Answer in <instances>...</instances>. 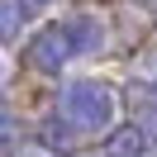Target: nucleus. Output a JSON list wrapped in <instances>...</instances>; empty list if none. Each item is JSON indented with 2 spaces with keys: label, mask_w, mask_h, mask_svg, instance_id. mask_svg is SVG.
I'll list each match as a JSON object with an SVG mask.
<instances>
[{
  "label": "nucleus",
  "mask_w": 157,
  "mask_h": 157,
  "mask_svg": "<svg viewBox=\"0 0 157 157\" xmlns=\"http://www.w3.org/2000/svg\"><path fill=\"white\" fill-rule=\"evenodd\" d=\"M57 114L67 119L71 128L100 133V128H109V119H114V95H109L105 86H95V81H71V86L62 90V100H57Z\"/></svg>",
  "instance_id": "f257e3e1"
},
{
  "label": "nucleus",
  "mask_w": 157,
  "mask_h": 157,
  "mask_svg": "<svg viewBox=\"0 0 157 157\" xmlns=\"http://www.w3.org/2000/svg\"><path fill=\"white\" fill-rule=\"evenodd\" d=\"M19 14H29L24 0H0V38H14L19 33Z\"/></svg>",
  "instance_id": "39448f33"
},
{
  "label": "nucleus",
  "mask_w": 157,
  "mask_h": 157,
  "mask_svg": "<svg viewBox=\"0 0 157 157\" xmlns=\"http://www.w3.org/2000/svg\"><path fill=\"white\" fill-rule=\"evenodd\" d=\"M10 133H14V114H10V105L0 100V147L10 143Z\"/></svg>",
  "instance_id": "423d86ee"
},
{
  "label": "nucleus",
  "mask_w": 157,
  "mask_h": 157,
  "mask_svg": "<svg viewBox=\"0 0 157 157\" xmlns=\"http://www.w3.org/2000/svg\"><path fill=\"white\" fill-rule=\"evenodd\" d=\"M76 57L71 52V38H67V24H48V29L38 33V38L29 43V62L38 71H62L67 62Z\"/></svg>",
  "instance_id": "f03ea898"
},
{
  "label": "nucleus",
  "mask_w": 157,
  "mask_h": 157,
  "mask_svg": "<svg viewBox=\"0 0 157 157\" xmlns=\"http://www.w3.org/2000/svg\"><path fill=\"white\" fill-rule=\"evenodd\" d=\"M67 38H71V52H95L100 43H105V29H100L95 19H67Z\"/></svg>",
  "instance_id": "7ed1b4c3"
},
{
  "label": "nucleus",
  "mask_w": 157,
  "mask_h": 157,
  "mask_svg": "<svg viewBox=\"0 0 157 157\" xmlns=\"http://www.w3.org/2000/svg\"><path fill=\"white\" fill-rule=\"evenodd\" d=\"M143 147H147L143 128H119V138H109V152L114 157H138Z\"/></svg>",
  "instance_id": "20e7f679"
}]
</instances>
